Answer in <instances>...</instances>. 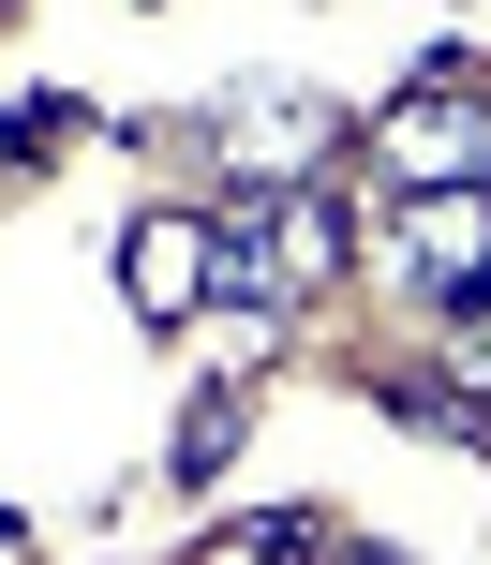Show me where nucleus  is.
<instances>
[{"label": "nucleus", "mask_w": 491, "mask_h": 565, "mask_svg": "<svg viewBox=\"0 0 491 565\" xmlns=\"http://www.w3.org/2000/svg\"><path fill=\"white\" fill-rule=\"evenodd\" d=\"M194 135H209L224 179H313V164H343V105H328V89H284V75L224 89V119H194Z\"/></svg>", "instance_id": "7ed1b4c3"}, {"label": "nucleus", "mask_w": 491, "mask_h": 565, "mask_svg": "<svg viewBox=\"0 0 491 565\" xmlns=\"http://www.w3.org/2000/svg\"><path fill=\"white\" fill-rule=\"evenodd\" d=\"M119 298H135V328H194L209 312V209H135L119 224Z\"/></svg>", "instance_id": "20e7f679"}, {"label": "nucleus", "mask_w": 491, "mask_h": 565, "mask_svg": "<svg viewBox=\"0 0 491 565\" xmlns=\"http://www.w3.org/2000/svg\"><path fill=\"white\" fill-rule=\"evenodd\" d=\"M75 135H89L75 89H15V105H0V164H15V179H30V164H60Z\"/></svg>", "instance_id": "0eeeda50"}, {"label": "nucleus", "mask_w": 491, "mask_h": 565, "mask_svg": "<svg viewBox=\"0 0 491 565\" xmlns=\"http://www.w3.org/2000/svg\"><path fill=\"white\" fill-rule=\"evenodd\" d=\"M238 431H254V372H209V402H194V417H179L164 477H179V491H209V477H224V461H238Z\"/></svg>", "instance_id": "423d86ee"}, {"label": "nucleus", "mask_w": 491, "mask_h": 565, "mask_svg": "<svg viewBox=\"0 0 491 565\" xmlns=\"http://www.w3.org/2000/svg\"><path fill=\"white\" fill-rule=\"evenodd\" d=\"M0 15H30V0H0Z\"/></svg>", "instance_id": "1a4fd4ad"}, {"label": "nucleus", "mask_w": 491, "mask_h": 565, "mask_svg": "<svg viewBox=\"0 0 491 565\" xmlns=\"http://www.w3.org/2000/svg\"><path fill=\"white\" fill-rule=\"evenodd\" d=\"M357 149H373L387 194H403V179H491V60L433 45L403 89H387V119H357Z\"/></svg>", "instance_id": "f257e3e1"}, {"label": "nucleus", "mask_w": 491, "mask_h": 565, "mask_svg": "<svg viewBox=\"0 0 491 565\" xmlns=\"http://www.w3.org/2000/svg\"><path fill=\"white\" fill-rule=\"evenodd\" d=\"M194 551L209 565H298V551H357L328 507H224V521H194Z\"/></svg>", "instance_id": "39448f33"}, {"label": "nucleus", "mask_w": 491, "mask_h": 565, "mask_svg": "<svg viewBox=\"0 0 491 565\" xmlns=\"http://www.w3.org/2000/svg\"><path fill=\"white\" fill-rule=\"evenodd\" d=\"M433 372H447V387H477V402H491V282H477V298H447V312H433Z\"/></svg>", "instance_id": "6e6552de"}, {"label": "nucleus", "mask_w": 491, "mask_h": 565, "mask_svg": "<svg viewBox=\"0 0 491 565\" xmlns=\"http://www.w3.org/2000/svg\"><path fill=\"white\" fill-rule=\"evenodd\" d=\"M387 282H403L417 312L477 298L491 282V179H403V209H387Z\"/></svg>", "instance_id": "f03ea898"}]
</instances>
